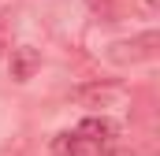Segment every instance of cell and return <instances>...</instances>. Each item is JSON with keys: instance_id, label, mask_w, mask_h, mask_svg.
Segmentation results:
<instances>
[{"instance_id": "obj_1", "label": "cell", "mask_w": 160, "mask_h": 156, "mask_svg": "<svg viewBox=\"0 0 160 156\" xmlns=\"http://www.w3.org/2000/svg\"><path fill=\"white\" fill-rule=\"evenodd\" d=\"M71 100L82 104V108H123L127 100H130V93H127V85L119 82H89V85H78V89H71Z\"/></svg>"}, {"instance_id": "obj_4", "label": "cell", "mask_w": 160, "mask_h": 156, "mask_svg": "<svg viewBox=\"0 0 160 156\" xmlns=\"http://www.w3.org/2000/svg\"><path fill=\"white\" fill-rule=\"evenodd\" d=\"M75 130H78V134H86V138H93V141H101V145H112V141L119 138L116 119H108V115H86Z\"/></svg>"}, {"instance_id": "obj_5", "label": "cell", "mask_w": 160, "mask_h": 156, "mask_svg": "<svg viewBox=\"0 0 160 156\" xmlns=\"http://www.w3.org/2000/svg\"><path fill=\"white\" fill-rule=\"evenodd\" d=\"M8 67H11V78H15V82H30V78H34V71L41 67V52H38V48H30V45L11 48Z\"/></svg>"}, {"instance_id": "obj_6", "label": "cell", "mask_w": 160, "mask_h": 156, "mask_svg": "<svg viewBox=\"0 0 160 156\" xmlns=\"http://www.w3.org/2000/svg\"><path fill=\"white\" fill-rule=\"evenodd\" d=\"M11 34H15V11L4 7V11H0V48L11 45Z\"/></svg>"}, {"instance_id": "obj_7", "label": "cell", "mask_w": 160, "mask_h": 156, "mask_svg": "<svg viewBox=\"0 0 160 156\" xmlns=\"http://www.w3.org/2000/svg\"><path fill=\"white\" fill-rule=\"evenodd\" d=\"M89 4H93V7H108L112 0H89Z\"/></svg>"}, {"instance_id": "obj_3", "label": "cell", "mask_w": 160, "mask_h": 156, "mask_svg": "<svg viewBox=\"0 0 160 156\" xmlns=\"http://www.w3.org/2000/svg\"><path fill=\"white\" fill-rule=\"evenodd\" d=\"M52 156H108V145L86 138L78 130H63L52 138Z\"/></svg>"}, {"instance_id": "obj_2", "label": "cell", "mask_w": 160, "mask_h": 156, "mask_svg": "<svg viewBox=\"0 0 160 156\" xmlns=\"http://www.w3.org/2000/svg\"><path fill=\"white\" fill-rule=\"evenodd\" d=\"M157 48H160V34L157 30H145V34H138L130 41H116L108 48V60L112 63H142V60H153Z\"/></svg>"}]
</instances>
